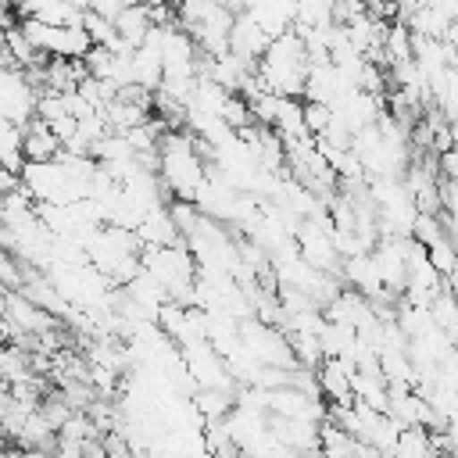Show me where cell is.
<instances>
[{"instance_id":"52a82bcc","label":"cell","mask_w":458,"mask_h":458,"mask_svg":"<svg viewBox=\"0 0 458 458\" xmlns=\"http://www.w3.org/2000/svg\"><path fill=\"white\" fill-rule=\"evenodd\" d=\"M0 283H4L7 290H21V286H25L21 261H18V254H11V250H0Z\"/></svg>"},{"instance_id":"3957f363","label":"cell","mask_w":458,"mask_h":458,"mask_svg":"<svg viewBox=\"0 0 458 458\" xmlns=\"http://www.w3.org/2000/svg\"><path fill=\"white\" fill-rule=\"evenodd\" d=\"M21 147H25V161H54L64 143L54 136V129L43 118H29L21 125Z\"/></svg>"},{"instance_id":"6da1fadb","label":"cell","mask_w":458,"mask_h":458,"mask_svg":"<svg viewBox=\"0 0 458 458\" xmlns=\"http://www.w3.org/2000/svg\"><path fill=\"white\" fill-rule=\"evenodd\" d=\"M308 72H311V61H308L304 36L297 29L276 36L268 43V50L261 54V61H258V79L276 97H301L304 82H308Z\"/></svg>"},{"instance_id":"7a4b0ae2","label":"cell","mask_w":458,"mask_h":458,"mask_svg":"<svg viewBox=\"0 0 458 458\" xmlns=\"http://www.w3.org/2000/svg\"><path fill=\"white\" fill-rule=\"evenodd\" d=\"M268 43H272V36H268L247 11H240V14L233 18V29H229V50H233L240 61H247V64L258 68V61H261V54L268 50Z\"/></svg>"},{"instance_id":"ba28073f","label":"cell","mask_w":458,"mask_h":458,"mask_svg":"<svg viewBox=\"0 0 458 458\" xmlns=\"http://www.w3.org/2000/svg\"><path fill=\"white\" fill-rule=\"evenodd\" d=\"M7 293H11V290H7L4 283H0V322L7 318Z\"/></svg>"},{"instance_id":"277c9868","label":"cell","mask_w":458,"mask_h":458,"mask_svg":"<svg viewBox=\"0 0 458 458\" xmlns=\"http://www.w3.org/2000/svg\"><path fill=\"white\" fill-rule=\"evenodd\" d=\"M351 372H354L351 361H344V358H326V361L318 365V386H322V397H329L333 404H351V401H354Z\"/></svg>"},{"instance_id":"8992f818","label":"cell","mask_w":458,"mask_h":458,"mask_svg":"<svg viewBox=\"0 0 458 458\" xmlns=\"http://www.w3.org/2000/svg\"><path fill=\"white\" fill-rule=\"evenodd\" d=\"M318 447H322L326 458H351L354 454V437L344 426H336V422L326 419L318 426Z\"/></svg>"},{"instance_id":"5b68a950","label":"cell","mask_w":458,"mask_h":458,"mask_svg":"<svg viewBox=\"0 0 458 458\" xmlns=\"http://www.w3.org/2000/svg\"><path fill=\"white\" fill-rule=\"evenodd\" d=\"M150 29H154V18H150V7H147V4H129V7H122V11L114 14V32H118L132 50L147 39Z\"/></svg>"},{"instance_id":"9c48e42d","label":"cell","mask_w":458,"mask_h":458,"mask_svg":"<svg viewBox=\"0 0 458 458\" xmlns=\"http://www.w3.org/2000/svg\"><path fill=\"white\" fill-rule=\"evenodd\" d=\"M0 458H32V454H25V451H0Z\"/></svg>"}]
</instances>
